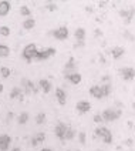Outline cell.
<instances>
[{
    "instance_id": "cell-34",
    "label": "cell",
    "mask_w": 135,
    "mask_h": 151,
    "mask_svg": "<svg viewBox=\"0 0 135 151\" xmlns=\"http://www.w3.org/2000/svg\"><path fill=\"white\" fill-rule=\"evenodd\" d=\"M13 117H14V114H13V113H9L7 114V123H10V121L13 120Z\"/></svg>"
},
{
    "instance_id": "cell-25",
    "label": "cell",
    "mask_w": 135,
    "mask_h": 151,
    "mask_svg": "<svg viewBox=\"0 0 135 151\" xmlns=\"http://www.w3.org/2000/svg\"><path fill=\"white\" fill-rule=\"evenodd\" d=\"M20 96H23V91H21L20 87H14V88L10 91V99H17V97H20ZM20 99H21V97H20Z\"/></svg>"
},
{
    "instance_id": "cell-35",
    "label": "cell",
    "mask_w": 135,
    "mask_h": 151,
    "mask_svg": "<svg viewBox=\"0 0 135 151\" xmlns=\"http://www.w3.org/2000/svg\"><path fill=\"white\" fill-rule=\"evenodd\" d=\"M95 34H97V36H101V32H100V30H95Z\"/></svg>"
},
{
    "instance_id": "cell-27",
    "label": "cell",
    "mask_w": 135,
    "mask_h": 151,
    "mask_svg": "<svg viewBox=\"0 0 135 151\" xmlns=\"http://www.w3.org/2000/svg\"><path fill=\"white\" fill-rule=\"evenodd\" d=\"M0 74H1L3 78H9L10 74H11V70L9 67H4V66H3V67H0Z\"/></svg>"
},
{
    "instance_id": "cell-28",
    "label": "cell",
    "mask_w": 135,
    "mask_h": 151,
    "mask_svg": "<svg viewBox=\"0 0 135 151\" xmlns=\"http://www.w3.org/2000/svg\"><path fill=\"white\" fill-rule=\"evenodd\" d=\"M44 121H46V113H39L36 116V123L37 124H44Z\"/></svg>"
},
{
    "instance_id": "cell-30",
    "label": "cell",
    "mask_w": 135,
    "mask_h": 151,
    "mask_svg": "<svg viewBox=\"0 0 135 151\" xmlns=\"http://www.w3.org/2000/svg\"><path fill=\"white\" fill-rule=\"evenodd\" d=\"M9 34H10V29H9L7 26H1V27H0V36L7 37Z\"/></svg>"
},
{
    "instance_id": "cell-36",
    "label": "cell",
    "mask_w": 135,
    "mask_h": 151,
    "mask_svg": "<svg viewBox=\"0 0 135 151\" xmlns=\"http://www.w3.org/2000/svg\"><path fill=\"white\" fill-rule=\"evenodd\" d=\"M11 151H21V150H20L19 147H16V148H11Z\"/></svg>"
},
{
    "instance_id": "cell-39",
    "label": "cell",
    "mask_w": 135,
    "mask_h": 151,
    "mask_svg": "<svg viewBox=\"0 0 135 151\" xmlns=\"http://www.w3.org/2000/svg\"><path fill=\"white\" fill-rule=\"evenodd\" d=\"M97 151H100V150H97Z\"/></svg>"
},
{
    "instance_id": "cell-33",
    "label": "cell",
    "mask_w": 135,
    "mask_h": 151,
    "mask_svg": "<svg viewBox=\"0 0 135 151\" xmlns=\"http://www.w3.org/2000/svg\"><path fill=\"white\" fill-rule=\"evenodd\" d=\"M94 121H95V123H102L101 114H95V116H94Z\"/></svg>"
},
{
    "instance_id": "cell-1",
    "label": "cell",
    "mask_w": 135,
    "mask_h": 151,
    "mask_svg": "<svg viewBox=\"0 0 135 151\" xmlns=\"http://www.w3.org/2000/svg\"><path fill=\"white\" fill-rule=\"evenodd\" d=\"M121 116H122V110H115V109H107V110H104L101 114L102 121H107V123L115 121V120H118Z\"/></svg>"
},
{
    "instance_id": "cell-2",
    "label": "cell",
    "mask_w": 135,
    "mask_h": 151,
    "mask_svg": "<svg viewBox=\"0 0 135 151\" xmlns=\"http://www.w3.org/2000/svg\"><path fill=\"white\" fill-rule=\"evenodd\" d=\"M94 134H95V137L101 138L105 144L112 143V134H111V131L107 128V127H98V128H95Z\"/></svg>"
},
{
    "instance_id": "cell-32",
    "label": "cell",
    "mask_w": 135,
    "mask_h": 151,
    "mask_svg": "<svg viewBox=\"0 0 135 151\" xmlns=\"http://www.w3.org/2000/svg\"><path fill=\"white\" fill-rule=\"evenodd\" d=\"M80 143L85 144V133L84 131H81V133H80Z\"/></svg>"
},
{
    "instance_id": "cell-14",
    "label": "cell",
    "mask_w": 135,
    "mask_h": 151,
    "mask_svg": "<svg viewBox=\"0 0 135 151\" xmlns=\"http://www.w3.org/2000/svg\"><path fill=\"white\" fill-rule=\"evenodd\" d=\"M56 97H57V101H59L60 106H64L66 101H67V94L63 88H56Z\"/></svg>"
},
{
    "instance_id": "cell-20",
    "label": "cell",
    "mask_w": 135,
    "mask_h": 151,
    "mask_svg": "<svg viewBox=\"0 0 135 151\" xmlns=\"http://www.w3.org/2000/svg\"><path fill=\"white\" fill-rule=\"evenodd\" d=\"M34 26H36V20L31 17L26 19L23 22V29H26V30H31V29H34Z\"/></svg>"
},
{
    "instance_id": "cell-12",
    "label": "cell",
    "mask_w": 135,
    "mask_h": 151,
    "mask_svg": "<svg viewBox=\"0 0 135 151\" xmlns=\"http://www.w3.org/2000/svg\"><path fill=\"white\" fill-rule=\"evenodd\" d=\"M76 109H77L78 113H88V111L91 110V104H90L88 101H85V100L78 101V103L76 104Z\"/></svg>"
},
{
    "instance_id": "cell-26",
    "label": "cell",
    "mask_w": 135,
    "mask_h": 151,
    "mask_svg": "<svg viewBox=\"0 0 135 151\" xmlns=\"http://www.w3.org/2000/svg\"><path fill=\"white\" fill-rule=\"evenodd\" d=\"M27 121H29V113H26V111L21 113V114L17 117V123H19V124H26Z\"/></svg>"
},
{
    "instance_id": "cell-23",
    "label": "cell",
    "mask_w": 135,
    "mask_h": 151,
    "mask_svg": "<svg viewBox=\"0 0 135 151\" xmlns=\"http://www.w3.org/2000/svg\"><path fill=\"white\" fill-rule=\"evenodd\" d=\"M10 54V47L7 44H0V57H7Z\"/></svg>"
},
{
    "instance_id": "cell-29",
    "label": "cell",
    "mask_w": 135,
    "mask_h": 151,
    "mask_svg": "<svg viewBox=\"0 0 135 151\" xmlns=\"http://www.w3.org/2000/svg\"><path fill=\"white\" fill-rule=\"evenodd\" d=\"M20 14H21V16H30L31 12H30V9L27 7V6H21V7H20Z\"/></svg>"
},
{
    "instance_id": "cell-7",
    "label": "cell",
    "mask_w": 135,
    "mask_h": 151,
    "mask_svg": "<svg viewBox=\"0 0 135 151\" xmlns=\"http://www.w3.org/2000/svg\"><path fill=\"white\" fill-rule=\"evenodd\" d=\"M21 84H23V93H24V94H31V93L36 94V93L39 91V90L34 87V83L30 81L29 78H23V80H21Z\"/></svg>"
},
{
    "instance_id": "cell-5",
    "label": "cell",
    "mask_w": 135,
    "mask_h": 151,
    "mask_svg": "<svg viewBox=\"0 0 135 151\" xmlns=\"http://www.w3.org/2000/svg\"><path fill=\"white\" fill-rule=\"evenodd\" d=\"M51 34H53L54 39H57V40H67L70 32H68V29L66 26H61L59 29H56L54 32H51Z\"/></svg>"
},
{
    "instance_id": "cell-3",
    "label": "cell",
    "mask_w": 135,
    "mask_h": 151,
    "mask_svg": "<svg viewBox=\"0 0 135 151\" xmlns=\"http://www.w3.org/2000/svg\"><path fill=\"white\" fill-rule=\"evenodd\" d=\"M37 46L34 44V43H30V44H27L24 49H23V53H21V56H23V59L26 60V61H31V60H34V57H36V54H37Z\"/></svg>"
},
{
    "instance_id": "cell-10",
    "label": "cell",
    "mask_w": 135,
    "mask_h": 151,
    "mask_svg": "<svg viewBox=\"0 0 135 151\" xmlns=\"http://www.w3.org/2000/svg\"><path fill=\"white\" fill-rule=\"evenodd\" d=\"M67 127L68 126H66L64 123H59V124L56 126V128H54V133H56V135H57V138L61 140V141H64V134H66Z\"/></svg>"
},
{
    "instance_id": "cell-22",
    "label": "cell",
    "mask_w": 135,
    "mask_h": 151,
    "mask_svg": "<svg viewBox=\"0 0 135 151\" xmlns=\"http://www.w3.org/2000/svg\"><path fill=\"white\" fill-rule=\"evenodd\" d=\"M101 90H102V97H108L111 94V84L110 83H105V84H102L101 86Z\"/></svg>"
},
{
    "instance_id": "cell-11",
    "label": "cell",
    "mask_w": 135,
    "mask_h": 151,
    "mask_svg": "<svg viewBox=\"0 0 135 151\" xmlns=\"http://www.w3.org/2000/svg\"><path fill=\"white\" fill-rule=\"evenodd\" d=\"M64 77H66V78H67L71 84H80V83H81V80H83L81 74H80V73H77V71H76V73H70V74H68V73H66V74H64Z\"/></svg>"
},
{
    "instance_id": "cell-31",
    "label": "cell",
    "mask_w": 135,
    "mask_h": 151,
    "mask_svg": "<svg viewBox=\"0 0 135 151\" xmlns=\"http://www.w3.org/2000/svg\"><path fill=\"white\" fill-rule=\"evenodd\" d=\"M46 9H47V10H50V12H54V10H57V4H54V3L46 4Z\"/></svg>"
},
{
    "instance_id": "cell-40",
    "label": "cell",
    "mask_w": 135,
    "mask_h": 151,
    "mask_svg": "<svg viewBox=\"0 0 135 151\" xmlns=\"http://www.w3.org/2000/svg\"><path fill=\"white\" fill-rule=\"evenodd\" d=\"M76 151H78V150H76Z\"/></svg>"
},
{
    "instance_id": "cell-24",
    "label": "cell",
    "mask_w": 135,
    "mask_h": 151,
    "mask_svg": "<svg viewBox=\"0 0 135 151\" xmlns=\"http://www.w3.org/2000/svg\"><path fill=\"white\" fill-rule=\"evenodd\" d=\"M66 70H68V73H70V71H71V73H76V63H74V59H73V57H70V60L67 61Z\"/></svg>"
},
{
    "instance_id": "cell-4",
    "label": "cell",
    "mask_w": 135,
    "mask_h": 151,
    "mask_svg": "<svg viewBox=\"0 0 135 151\" xmlns=\"http://www.w3.org/2000/svg\"><path fill=\"white\" fill-rule=\"evenodd\" d=\"M56 54V49L54 47H49V49H44V50H39L34 60H39V61H44V60L50 59L51 56Z\"/></svg>"
},
{
    "instance_id": "cell-15",
    "label": "cell",
    "mask_w": 135,
    "mask_h": 151,
    "mask_svg": "<svg viewBox=\"0 0 135 151\" xmlns=\"http://www.w3.org/2000/svg\"><path fill=\"white\" fill-rule=\"evenodd\" d=\"M90 94L93 96L94 99H97V100H101V99H104L102 97V90H101V86H93L91 88H90Z\"/></svg>"
},
{
    "instance_id": "cell-6",
    "label": "cell",
    "mask_w": 135,
    "mask_h": 151,
    "mask_svg": "<svg viewBox=\"0 0 135 151\" xmlns=\"http://www.w3.org/2000/svg\"><path fill=\"white\" fill-rule=\"evenodd\" d=\"M119 74H121V77L125 81H131V80H134V77H135V68L122 67V68H119Z\"/></svg>"
},
{
    "instance_id": "cell-9",
    "label": "cell",
    "mask_w": 135,
    "mask_h": 151,
    "mask_svg": "<svg viewBox=\"0 0 135 151\" xmlns=\"http://www.w3.org/2000/svg\"><path fill=\"white\" fill-rule=\"evenodd\" d=\"M10 143H11V137L10 135L7 134L0 135V151H9Z\"/></svg>"
},
{
    "instance_id": "cell-37",
    "label": "cell",
    "mask_w": 135,
    "mask_h": 151,
    "mask_svg": "<svg viewBox=\"0 0 135 151\" xmlns=\"http://www.w3.org/2000/svg\"><path fill=\"white\" fill-rule=\"evenodd\" d=\"M41 151H54V150H51V148H43Z\"/></svg>"
},
{
    "instance_id": "cell-18",
    "label": "cell",
    "mask_w": 135,
    "mask_h": 151,
    "mask_svg": "<svg viewBox=\"0 0 135 151\" xmlns=\"http://www.w3.org/2000/svg\"><path fill=\"white\" fill-rule=\"evenodd\" d=\"M124 53H125V49L118 46V47H114V49L111 50V56L117 60V59H121V57L124 56Z\"/></svg>"
},
{
    "instance_id": "cell-19",
    "label": "cell",
    "mask_w": 135,
    "mask_h": 151,
    "mask_svg": "<svg viewBox=\"0 0 135 151\" xmlns=\"http://www.w3.org/2000/svg\"><path fill=\"white\" fill-rule=\"evenodd\" d=\"M135 14V9H131V10H119V16L122 17V19H125L127 17V23H129V20H131V17Z\"/></svg>"
},
{
    "instance_id": "cell-38",
    "label": "cell",
    "mask_w": 135,
    "mask_h": 151,
    "mask_svg": "<svg viewBox=\"0 0 135 151\" xmlns=\"http://www.w3.org/2000/svg\"><path fill=\"white\" fill-rule=\"evenodd\" d=\"M0 93H3V84H0Z\"/></svg>"
},
{
    "instance_id": "cell-21",
    "label": "cell",
    "mask_w": 135,
    "mask_h": 151,
    "mask_svg": "<svg viewBox=\"0 0 135 151\" xmlns=\"http://www.w3.org/2000/svg\"><path fill=\"white\" fill-rule=\"evenodd\" d=\"M74 137H76V130H74V128H71V127H67L66 134H64V141H67V140H73Z\"/></svg>"
},
{
    "instance_id": "cell-16",
    "label": "cell",
    "mask_w": 135,
    "mask_h": 151,
    "mask_svg": "<svg viewBox=\"0 0 135 151\" xmlns=\"http://www.w3.org/2000/svg\"><path fill=\"white\" fill-rule=\"evenodd\" d=\"M39 87H40V90H41L43 93H46V94L51 91V83L49 80H46V78H40V80H39Z\"/></svg>"
},
{
    "instance_id": "cell-8",
    "label": "cell",
    "mask_w": 135,
    "mask_h": 151,
    "mask_svg": "<svg viewBox=\"0 0 135 151\" xmlns=\"http://www.w3.org/2000/svg\"><path fill=\"white\" fill-rule=\"evenodd\" d=\"M74 37H76L77 40V44L76 47H78V46H84V40H85V30L83 29V27H78L76 32H74Z\"/></svg>"
},
{
    "instance_id": "cell-13",
    "label": "cell",
    "mask_w": 135,
    "mask_h": 151,
    "mask_svg": "<svg viewBox=\"0 0 135 151\" xmlns=\"http://www.w3.org/2000/svg\"><path fill=\"white\" fill-rule=\"evenodd\" d=\"M10 7H11L10 1H7V0H1V1H0V17L7 16L9 12H10Z\"/></svg>"
},
{
    "instance_id": "cell-17",
    "label": "cell",
    "mask_w": 135,
    "mask_h": 151,
    "mask_svg": "<svg viewBox=\"0 0 135 151\" xmlns=\"http://www.w3.org/2000/svg\"><path fill=\"white\" fill-rule=\"evenodd\" d=\"M44 140H46V134H44V133H37L36 135H33V137H31V145H33V147H36V145L41 144Z\"/></svg>"
}]
</instances>
